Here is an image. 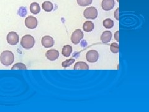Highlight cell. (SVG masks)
<instances>
[{
	"mask_svg": "<svg viewBox=\"0 0 149 112\" xmlns=\"http://www.w3.org/2000/svg\"><path fill=\"white\" fill-rule=\"evenodd\" d=\"M74 61H75V60H74V59H70L66 60L65 61H63L62 63V66L63 68H67L72 65L74 62Z\"/></svg>",
	"mask_w": 149,
	"mask_h": 112,
	"instance_id": "obj_21",
	"label": "cell"
},
{
	"mask_svg": "<svg viewBox=\"0 0 149 112\" xmlns=\"http://www.w3.org/2000/svg\"><path fill=\"white\" fill-rule=\"evenodd\" d=\"M98 15L97 9L93 6L88 7L85 9L83 16L87 20H95Z\"/></svg>",
	"mask_w": 149,
	"mask_h": 112,
	"instance_id": "obj_3",
	"label": "cell"
},
{
	"mask_svg": "<svg viewBox=\"0 0 149 112\" xmlns=\"http://www.w3.org/2000/svg\"><path fill=\"white\" fill-rule=\"evenodd\" d=\"M114 38L118 42L119 41V31L116 32V33L114 34Z\"/></svg>",
	"mask_w": 149,
	"mask_h": 112,
	"instance_id": "obj_23",
	"label": "cell"
},
{
	"mask_svg": "<svg viewBox=\"0 0 149 112\" xmlns=\"http://www.w3.org/2000/svg\"><path fill=\"white\" fill-rule=\"evenodd\" d=\"M12 70H15V69H19V70H26V66L25 65V64H24L23 63L21 62H18L15 64L13 66L11 67Z\"/></svg>",
	"mask_w": 149,
	"mask_h": 112,
	"instance_id": "obj_20",
	"label": "cell"
},
{
	"mask_svg": "<svg viewBox=\"0 0 149 112\" xmlns=\"http://www.w3.org/2000/svg\"><path fill=\"white\" fill-rule=\"evenodd\" d=\"M114 17L117 20H119V8H118L114 12Z\"/></svg>",
	"mask_w": 149,
	"mask_h": 112,
	"instance_id": "obj_22",
	"label": "cell"
},
{
	"mask_svg": "<svg viewBox=\"0 0 149 112\" xmlns=\"http://www.w3.org/2000/svg\"><path fill=\"white\" fill-rule=\"evenodd\" d=\"M30 11L33 15H38L40 11V5L36 2L32 3L30 5Z\"/></svg>",
	"mask_w": 149,
	"mask_h": 112,
	"instance_id": "obj_12",
	"label": "cell"
},
{
	"mask_svg": "<svg viewBox=\"0 0 149 112\" xmlns=\"http://www.w3.org/2000/svg\"><path fill=\"white\" fill-rule=\"evenodd\" d=\"M114 21L111 19H106L102 22V25L106 29H111L114 26Z\"/></svg>",
	"mask_w": 149,
	"mask_h": 112,
	"instance_id": "obj_17",
	"label": "cell"
},
{
	"mask_svg": "<svg viewBox=\"0 0 149 112\" xmlns=\"http://www.w3.org/2000/svg\"><path fill=\"white\" fill-rule=\"evenodd\" d=\"M110 50L113 53L117 54L119 52V45L116 43H112L110 46Z\"/></svg>",
	"mask_w": 149,
	"mask_h": 112,
	"instance_id": "obj_18",
	"label": "cell"
},
{
	"mask_svg": "<svg viewBox=\"0 0 149 112\" xmlns=\"http://www.w3.org/2000/svg\"><path fill=\"white\" fill-rule=\"evenodd\" d=\"M6 40L8 43L11 46H15L19 41V37L16 32H9L7 35Z\"/></svg>",
	"mask_w": 149,
	"mask_h": 112,
	"instance_id": "obj_5",
	"label": "cell"
},
{
	"mask_svg": "<svg viewBox=\"0 0 149 112\" xmlns=\"http://www.w3.org/2000/svg\"><path fill=\"white\" fill-rule=\"evenodd\" d=\"M36 44L34 37L30 34L22 36L21 40V46L25 49H30L33 48Z\"/></svg>",
	"mask_w": 149,
	"mask_h": 112,
	"instance_id": "obj_2",
	"label": "cell"
},
{
	"mask_svg": "<svg viewBox=\"0 0 149 112\" xmlns=\"http://www.w3.org/2000/svg\"><path fill=\"white\" fill-rule=\"evenodd\" d=\"M45 56L48 60L53 61L58 58L59 52L56 49H50L47 51Z\"/></svg>",
	"mask_w": 149,
	"mask_h": 112,
	"instance_id": "obj_10",
	"label": "cell"
},
{
	"mask_svg": "<svg viewBox=\"0 0 149 112\" xmlns=\"http://www.w3.org/2000/svg\"><path fill=\"white\" fill-rule=\"evenodd\" d=\"M42 8L46 12H51L54 9V5L51 2L46 1H44L42 4Z\"/></svg>",
	"mask_w": 149,
	"mask_h": 112,
	"instance_id": "obj_16",
	"label": "cell"
},
{
	"mask_svg": "<svg viewBox=\"0 0 149 112\" xmlns=\"http://www.w3.org/2000/svg\"><path fill=\"white\" fill-rule=\"evenodd\" d=\"M0 61L4 66H9L15 61V55L10 50H4L0 55Z\"/></svg>",
	"mask_w": 149,
	"mask_h": 112,
	"instance_id": "obj_1",
	"label": "cell"
},
{
	"mask_svg": "<svg viewBox=\"0 0 149 112\" xmlns=\"http://www.w3.org/2000/svg\"><path fill=\"white\" fill-rule=\"evenodd\" d=\"M38 21L37 18L33 16H29L26 18L25 20V25L30 29H34L37 26Z\"/></svg>",
	"mask_w": 149,
	"mask_h": 112,
	"instance_id": "obj_7",
	"label": "cell"
},
{
	"mask_svg": "<svg viewBox=\"0 0 149 112\" xmlns=\"http://www.w3.org/2000/svg\"><path fill=\"white\" fill-rule=\"evenodd\" d=\"M41 43L45 48H50L54 46V40L50 36H45L42 38Z\"/></svg>",
	"mask_w": 149,
	"mask_h": 112,
	"instance_id": "obj_8",
	"label": "cell"
},
{
	"mask_svg": "<svg viewBox=\"0 0 149 112\" xmlns=\"http://www.w3.org/2000/svg\"><path fill=\"white\" fill-rule=\"evenodd\" d=\"M95 28V24H93V22L90 21H87L84 22L83 25V29L84 31L89 32L92 31Z\"/></svg>",
	"mask_w": 149,
	"mask_h": 112,
	"instance_id": "obj_13",
	"label": "cell"
},
{
	"mask_svg": "<svg viewBox=\"0 0 149 112\" xmlns=\"http://www.w3.org/2000/svg\"><path fill=\"white\" fill-rule=\"evenodd\" d=\"M118 2H119V0H118Z\"/></svg>",
	"mask_w": 149,
	"mask_h": 112,
	"instance_id": "obj_24",
	"label": "cell"
},
{
	"mask_svg": "<svg viewBox=\"0 0 149 112\" xmlns=\"http://www.w3.org/2000/svg\"><path fill=\"white\" fill-rule=\"evenodd\" d=\"M83 32L81 29H78L74 30L71 36V41L72 42V43L75 45L79 44L83 38Z\"/></svg>",
	"mask_w": 149,
	"mask_h": 112,
	"instance_id": "obj_4",
	"label": "cell"
},
{
	"mask_svg": "<svg viewBox=\"0 0 149 112\" xmlns=\"http://www.w3.org/2000/svg\"><path fill=\"white\" fill-rule=\"evenodd\" d=\"M72 47L70 45H66L63 47V49L62 50V55L65 57H68L72 53Z\"/></svg>",
	"mask_w": 149,
	"mask_h": 112,
	"instance_id": "obj_14",
	"label": "cell"
},
{
	"mask_svg": "<svg viewBox=\"0 0 149 112\" xmlns=\"http://www.w3.org/2000/svg\"><path fill=\"white\" fill-rule=\"evenodd\" d=\"M112 38V33L109 31H106L102 32L101 36V41L102 43L107 44L109 43Z\"/></svg>",
	"mask_w": 149,
	"mask_h": 112,
	"instance_id": "obj_11",
	"label": "cell"
},
{
	"mask_svg": "<svg viewBox=\"0 0 149 112\" xmlns=\"http://www.w3.org/2000/svg\"><path fill=\"white\" fill-rule=\"evenodd\" d=\"M115 4L114 0H102L101 2V7L103 10L108 11L113 9Z\"/></svg>",
	"mask_w": 149,
	"mask_h": 112,
	"instance_id": "obj_9",
	"label": "cell"
},
{
	"mask_svg": "<svg viewBox=\"0 0 149 112\" xmlns=\"http://www.w3.org/2000/svg\"><path fill=\"white\" fill-rule=\"evenodd\" d=\"M93 0H77V3L79 6L85 7L89 6L92 3Z\"/></svg>",
	"mask_w": 149,
	"mask_h": 112,
	"instance_id": "obj_19",
	"label": "cell"
},
{
	"mask_svg": "<svg viewBox=\"0 0 149 112\" xmlns=\"http://www.w3.org/2000/svg\"><path fill=\"white\" fill-rule=\"evenodd\" d=\"M73 69H81V70H88L89 69V65L85 62H77L74 65Z\"/></svg>",
	"mask_w": 149,
	"mask_h": 112,
	"instance_id": "obj_15",
	"label": "cell"
},
{
	"mask_svg": "<svg viewBox=\"0 0 149 112\" xmlns=\"http://www.w3.org/2000/svg\"><path fill=\"white\" fill-rule=\"evenodd\" d=\"M86 59L87 61L90 63L97 62L99 59L98 52L96 50H90L88 51L86 54Z\"/></svg>",
	"mask_w": 149,
	"mask_h": 112,
	"instance_id": "obj_6",
	"label": "cell"
}]
</instances>
